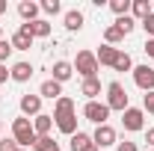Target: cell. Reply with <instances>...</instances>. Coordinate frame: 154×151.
<instances>
[{
    "label": "cell",
    "mask_w": 154,
    "mask_h": 151,
    "mask_svg": "<svg viewBox=\"0 0 154 151\" xmlns=\"http://www.w3.org/2000/svg\"><path fill=\"white\" fill-rule=\"evenodd\" d=\"M54 122H57V128L62 133H68V136H74L77 133V116H74V101L71 98H59L57 107H54Z\"/></svg>",
    "instance_id": "6da1fadb"
},
{
    "label": "cell",
    "mask_w": 154,
    "mask_h": 151,
    "mask_svg": "<svg viewBox=\"0 0 154 151\" xmlns=\"http://www.w3.org/2000/svg\"><path fill=\"white\" fill-rule=\"evenodd\" d=\"M12 139L18 142V148H27V145H36V131H33V122L27 116H21L12 122Z\"/></svg>",
    "instance_id": "7a4b0ae2"
},
{
    "label": "cell",
    "mask_w": 154,
    "mask_h": 151,
    "mask_svg": "<svg viewBox=\"0 0 154 151\" xmlns=\"http://www.w3.org/2000/svg\"><path fill=\"white\" fill-rule=\"evenodd\" d=\"M107 107H110V113H113V110H119V113L128 110V92H125V86H122L119 80H113V83L107 86Z\"/></svg>",
    "instance_id": "3957f363"
},
{
    "label": "cell",
    "mask_w": 154,
    "mask_h": 151,
    "mask_svg": "<svg viewBox=\"0 0 154 151\" xmlns=\"http://www.w3.org/2000/svg\"><path fill=\"white\" fill-rule=\"evenodd\" d=\"M74 71L83 77V80L98 77V59H95V54H89V51H80V54H77V59H74Z\"/></svg>",
    "instance_id": "277c9868"
},
{
    "label": "cell",
    "mask_w": 154,
    "mask_h": 151,
    "mask_svg": "<svg viewBox=\"0 0 154 151\" xmlns=\"http://www.w3.org/2000/svg\"><path fill=\"white\" fill-rule=\"evenodd\" d=\"M83 116H86V122H92V125H107V119H110V107L101 104V101H86Z\"/></svg>",
    "instance_id": "5b68a950"
},
{
    "label": "cell",
    "mask_w": 154,
    "mask_h": 151,
    "mask_svg": "<svg viewBox=\"0 0 154 151\" xmlns=\"http://www.w3.org/2000/svg\"><path fill=\"white\" fill-rule=\"evenodd\" d=\"M122 125H125V131H142L145 128V113L139 107H128L122 113Z\"/></svg>",
    "instance_id": "8992f818"
},
{
    "label": "cell",
    "mask_w": 154,
    "mask_h": 151,
    "mask_svg": "<svg viewBox=\"0 0 154 151\" xmlns=\"http://www.w3.org/2000/svg\"><path fill=\"white\" fill-rule=\"evenodd\" d=\"M134 83L142 92H154V68L151 65H136L134 68Z\"/></svg>",
    "instance_id": "52a82bcc"
},
{
    "label": "cell",
    "mask_w": 154,
    "mask_h": 151,
    "mask_svg": "<svg viewBox=\"0 0 154 151\" xmlns=\"http://www.w3.org/2000/svg\"><path fill=\"white\" fill-rule=\"evenodd\" d=\"M92 142H95L98 148H107V145H116V131L110 125H98L95 133H92Z\"/></svg>",
    "instance_id": "ba28073f"
},
{
    "label": "cell",
    "mask_w": 154,
    "mask_h": 151,
    "mask_svg": "<svg viewBox=\"0 0 154 151\" xmlns=\"http://www.w3.org/2000/svg\"><path fill=\"white\" fill-rule=\"evenodd\" d=\"M18 30L30 33L33 39H48V36H51V24H48L45 18H38V21H30V24H21Z\"/></svg>",
    "instance_id": "9c48e42d"
},
{
    "label": "cell",
    "mask_w": 154,
    "mask_h": 151,
    "mask_svg": "<svg viewBox=\"0 0 154 151\" xmlns=\"http://www.w3.org/2000/svg\"><path fill=\"white\" fill-rule=\"evenodd\" d=\"M21 113L24 116H38L42 113V95H21Z\"/></svg>",
    "instance_id": "30bf717a"
},
{
    "label": "cell",
    "mask_w": 154,
    "mask_h": 151,
    "mask_svg": "<svg viewBox=\"0 0 154 151\" xmlns=\"http://www.w3.org/2000/svg\"><path fill=\"white\" fill-rule=\"evenodd\" d=\"M71 151H98V145L92 142V136L83 131H77L74 136H71Z\"/></svg>",
    "instance_id": "8fae6325"
},
{
    "label": "cell",
    "mask_w": 154,
    "mask_h": 151,
    "mask_svg": "<svg viewBox=\"0 0 154 151\" xmlns=\"http://www.w3.org/2000/svg\"><path fill=\"white\" fill-rule=\"evenodd\" d=\"M38 3H33V0H21L18 3V15L24 18V24H30V21H38Z\"/></svg>",
    "instance_id": "7c38bea8"
},
{
    "label": "cell",
    "mask_w": 154,
    "mask_h": 151,
    "mask_svg": "<svg viewBox=\"0 0 154 151\" xmlns=\"http://www.w3.org/2000/svg\"><path fill=\"white\" fill-rule=\"evenodd\" d=\"M38 95H42V98H51V101H59V98H62V83H57V80L51 77V80H45V83H42Z\"/></svg>",
    "instance_id": "4fadbf2b"
},
{
    "label": "cell",
    "mask_w": 154,
    "mask_h": 151,
    "mask_svg": "<svg viewBox=\"0 0 154 151\" xmlns=\"http://www.w3.org/2000/svg\"><path fill=\"white\" fill-rule=\"evenodd\" d=\"M9 77H12L15 83H27V80L33 77V65H30V62H15L12 71H9Z\"/></svg>",
    "instance_id": "5bb4252c"
},
{
    "label": "cell",
    "mask_w": 154,
    "mask_h": 151,
    "mask_svg": "<svg viewBox=\"0 0 154 151\" xmlns=\"http://www.w3.org/2000/svg\"><path fill=\"white\" fill-rule=\"evenodd\" d=\"M51 128H54V116L38 113L36 119H33V131H36V136H48V133H51Z\"/></svg>",
    "instance_id": "9a60e30c"
},
{
    "label": "cell",
    "mask_w": 154,
    "mask_h": 151,
    "mask_svg": "<svg viewBox=\"0 0 154 151\" xmlns=\"http://www.w3.org/2000/svg\"><path fill=\"white\" fill-rule=\"evenodd\" d=\"M131 12H134V15H131L134 21H145L154 12V9H151V0H134V3H131Z\"/></svg>",
    "instance_id": "2e32d148"
},
{
    "label": "cell",
    "mask_w": 154,
    "mask_h": 151,
    "mask_svg": "<svg viewBox=\"0 0 154 151\" xmlns=\"http://www.w3.org/2000/svg\"><path fill=\"white\" fill-rule=\"evenodd\" d=\"M51 71H54V80H57V83H65V80H71V74H74V65L59 59V62H54Z\"/></svg>",
    "instance_id": "e0dca14e"
},
{
    "label": "cell",
    "mask_w": 154,
    "mask_h": 151,
    "mask_svg": "<svg viewBox=\"0 0 154 151\" xmlns=\"http://www.w3.org/2000/svg\"><path fill=\"white\" fill-rule=\"evenodd\" d=\"M9 45H12V51H30L33 48V36L24 33V30H15V36L9 39Z\"/></svg>",
    "instance_id": "ac0fdd59"
},
{
    "label": "cell",
    "mask_w": 154,
    "mask_h": 151,
    "mask_svg": "<svg viewBox=\"0 0 154 151\" xmlns=\"http://www.w3.org/2000/svg\"><path fill=\"white\" fill-rule=\"evenodd\" d=\"M80 95H86V101H98V95H101V80H98V77H89V80H83V86H80Z\"/></svg>",
    "instance_id": "d6986e66"
},
{
    "label": "cell",
    "mask_w": 154,
    "mask_h": 151,
    "mask_svg": "<svg viewBox=\"0 0 154 151\" xmlns=\"http://www.w3.org/2000/svg\"><path fill=\"white\" fill-rule=\"evenodd\" d=\"M116 54H119V48H110V45H101V48H98V54H95L98 65H110V68H113V62H116Z\"/></svg>",
    "instance_id": "ffe728a7"
},
{
    "label": "cell",
    "mask_w": 154,
    "mask_h": 151,
    "mask_svg": "<svg viewBox=\"0 0 154 151\" xmlns=\"http://www.w3.org/2000/svg\"><path fill=\"white\" fill-rule=\"evenodd\" d=\"M80 27H83V12H80V9L65 12V30H68V33H77Z\"/></svg>",
    "instance_id": "44dd1931"
},
{
    "label": "cell",
    "mask_w": 154,
    "mask_h": 151,
    "mask_svg": "<svg viewBox=\"0 0 154 151\" xmlns=\"http://www.w3.org/2000/svg\"><path fill=\"white\" fill-rule=\"evenodd\" d=\"M113 71H134V59L128 57L125 51L116 54V62H113Z\"/></svg>",
    "instance_id": "7402d4cb"
},
{
    "label": "cell",
    "mask_w": 154,
    "mask_h": 151,
    "mask_svg": "<svg viewBox=\"0 0 154 151\" xmlns=\"http://www.w3.org/2000/svg\"><path fill=\"white\" fill-rule=\"evenodd\" d=\"M122 39H125V33H122V30H119L116 24H113V27H107V30H104V42H107L110 48H116V45H119Z\"/></svg>",
    "instance_id": "603a6c76"
},
{
    "label": "cell",
    "mask_w": 154,
    "mask_h": 151,
    "mask_svg": "<svg viewBox=\"0 0 154 151\" xmlns=\"http://www.w3.org/2000/svg\"><path fill=\"white\" fill-rule=\"evenodd\" d=\"M131 3H134V0H110V9L122 18V15H128V12H131Z\"/></svg>",
    "instance_id": "cb8c5ba5"
},
{
    "label": "cell",
    "mask_w": 154,
    "mask_h": 151,
    "mask_svg": "<svg viewBox=\"0 0 154 151\" xmlns=\"http://www.w3.org/2000/svg\"><path fill=\"white\" fill-rule=\"evenodd\" d=\"M116 27L128 36V33H134V27H136V21L131 18V15H122V18H116Z\"/></svg>",
    "instance_id": "d4e9b609"
},
{
    "label": "cell",
    "mask_w": 154,
    "mask_h": 151,
    "mask_svg": "<svg viewBox=\"0 0 154 151\" xmlns=\"http://www.w3.org/2000/svg\"><path fill=\"white\" fill-rule=\"evenodd\" d=\"M36 151H51V148H57V142L51 139V136H38L36 139V145H33Z\"/></svg>",
    "instance_id": "484cf974"
},
{
    "label": "cell",
    "mask_w": 154,
    "mask_h": 151,
    "mask_svg": "<svg viewBox=\"0 0 154 151\" xmlns=\"http://www.w3.org/2000/svg\"><path fill=\"white\" fill-rule=\"evenodd\" d=\"M142 113L154 116V92H145V98H142Z\"/></svg>",
    "instance_id": "4316f807"
},
{
    "label": "cell",
    "mask_w": 154,
    "mask_h": 151,
    "mask_svg": "<svg viewBox=\"0 0 154 151\" xmlns=\"http://www.w3.org/2000/svg\"><path fill=\"white\" fill-rule=\"evenodd\" d=\"M42 9H45L48 15H59V9H62V6H59V0H45V3H42Z\"/></svg>",
    "instance_id": "83f0119b"
},
{
    "label": "cell",
    "mask_w": 154,
    "mask_h": 151,
    "mask_svg": "<svg viewBox=\"0 0 154 151\" xmlns=\"http://www.w3.org/2000/svg\"><path fill=\"white\" fill-rule=\"evenodd\" d=\"M9 54H12V45L6 42V39H0V62L6 65V59H9Z\"/></svg>",
    "instance_id": "f1b7e54d"
},
{
    "label": "cell",
    "mask_w": 154,
    "mask_h": 151,
    "mask_svg": "<svg viewBox=\"0 0 154 151\" xmlns=\"http://www.w3.org/2000/svg\"><path fill=\"white\" fill-rule=\"evenodd\" d=\"M139 24H142V30L148 33V39H154V12H151V15H148L145 21H139Z\"/></svg>",
    "instance_id": "f546056e"
},
{
    "label": "cell",
    "mask_w": 154,
    "mask_h": 151,
    "mask_svg": "<svg viewBox=\"0 0 154 151\" xmlns=\"http://www.w3.org/2000/svg\"><path fill=\"white\" fill-rule=\"evenodd\" d=\"M15 148H18L15 139H0V151H15Z\"/></svg>",
    "instance_id": "4dcf8cb0"
},
{
    "label": "cell",
    "mask_w": 154,
    "mask_h": 151,
    "mask_svg": "<svg viewBox=\"0 0 154 151\" xmlns=\"http://www.w3.org/2000/svg\"><path fill=\"white\" fill-rule=\"evenodd\" d=\"M119 151H136V142H128L125 139V142H119Z\"/></svg>",
    "instance_id": "1f68e13d"
},
{
    "label": "cell",
    "mask_w": 154,
    "mask_h": 151,
    "mask_svg": "<svg viewBox=\"0 0 154 151\" xmlns=\"http://www.w3.org/2000/svg\"><path fill=\"white\" fill-rule=\"evenodd\" d=\"M142 51H145V54L154 59V39H148V42H145V48H142Z\"/></svg>",
    "instance_id": "d6a6232c"
},
{
    "label": "cell",
    "mask_w": 154,
    "mask_h": 151,
    "mask_svg": "<svg viewBox=\"0 0 154 151\" xmlns=\"http://www.w3.org/2000/svg\"><path fill=\"white\" fill-rule=\"evenodd\" d=\"M145 142H148V145L154 148V128H148V133H145Z\"/></svg>",
    "instance_id": "836d02e7"
},
{
    "label": "cell",
    "mask_w": 154,
    "mask_h": 151,
    "mask_svg": "<svg viewBox=\"0 0 154 151\" xmlns=\"http://www.w3.org/2000/svg\"><path fill=\"white\" fill-rule=\"evenodd\" d=\"M6 77H9V71H6V65L0 62V83H6Z\"/></svg>",
    "instance_id": "e575fe53"
},
{
    "label": "cell",
    "mask_w": 154,
    "mask_h": 151,
    "mask_svg": "<svg viewBox=\"0 0 154 151\" xmlns=\"http://www.w3.org/2000/svg\"><path fill=\"white\" fill-rule=\"evenodd\" d=\"M3 12H6V0H0V15H3Z\"/></svg>",
    "instance_id": "d590c367"
},
{
    "label": "cell",
    "mask_w": 154,
    "mask_h": 151,
    "mask_svg": "<svg viewBox=\"0 0 154 151\" xmlns=\"http://www.w3.org/2000/svg\"><path fill=\"white\" fill-rule=\"evenodd\" d=\"M51 151H62V148H59V145H57V148H51Z\"/></svg>",
    "instance_id": "8d00e7d4"
},
{
    "label": "cell",
    "mask_w": 154,
    "mask_h": 151,
    "mask_svg": "<svg viewBox=\"0 0 154 151\" xmlns=\"http://www.w3.org/2000/svg\"><path fill=\"white\" fill-rule=\"evenodd\" d=\"M0 39H3V27H0Z\"/></svg>",
    "instance_id": "74e56055"
},
{
    "label": "cell",
    "mask_w": 154,
    "mask_h": 151,
    "mask_svg": "<svg viewBox=\"0 0 154 151\" xmlns=\"http://www.w3.org/2000/svg\"><path fill=\"white\" fill-rule=\"evenodd\" d=\"M15 151H27V148H15Z\"/></svg>",
    "instance_id": "f35d334b"
},
{
    "label": "cell",
    "mask_w": 154,
    "mask_h": 151,
    "mask_svg": "<svg viewBox=\"0 0 154 151\" xmlns=\"http://www.w3.org/2000/svg\"><path fill=\"white\" fill-rule=\"evenodd\" d=\"M151 9H154V3H151Z\"/></svg>",
    "instance_id": "ab89813d"
},
{
    "label": "cell",
    "mask_w": 154,
    "mask_h": 151,
    "mask_svg": "<svg viewBox=\"0 0 154 151\" xmlns=\"http://www.w3.org/2000/svg\"><path fill=\"white\" fill-rule=\"evenodd\" d=\"M0 128H3V125H0Z\"/></svg>",
    "instance_id": "60d3db41"
},
{
    "label": "cell",
    "mask_w": 154,
    "mask_h": 151,
    "mask_svg": "<svg viewBox=\"0 0 154 151\" xmlns=\"http://www.w3.org/2000/svg\"><path fill=\"white\" fill-rule=\"evenodd\" d=\"M151 151H154V148H151Z\"/></svg>",
    "instance_id": "b9f144b4"
}]
</instances>
